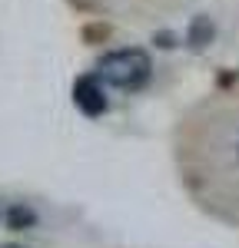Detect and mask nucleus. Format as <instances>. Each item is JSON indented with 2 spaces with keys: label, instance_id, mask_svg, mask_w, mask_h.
Returning a JSON list of instances; mask_svg holds the SVG:
<instances>
[{
  "label": "nucleus",
  "instance_id": "obj_3",
  "mask_svg": "<svg viewBox=\"0 0 239 248\" xmlns=\"http://www.w3.org/2000/svg\"><path fill=\"white\" fill-rule=\"evenodd\" d=\"M30 218H34V215H30L27 209H14V212H10V225H14V229H20V225H27Z\"/></svg>",
  "mask_w": 239,
  "mask_h": 248
},
{
  "label": "nucleus",
  "instance_id": "obj_2",
  "mask_svg": "<svg viewBox=\"0 0 239 248\" xmlns=\"http://www.w3.org/2000/svg\"><path fill=\"white\" fill-rule=\"evenodd\" d=\"M73 103H77V109H83L86 116H100L106 109V96H103V79L97 73H90V77H80L73 83Z\"/></svg>",
  "mask_w": 239,
  "mask_h": 248
},
{
  "label": "nucleus",
  "instance_id": "obj_1",
  "mask_svg": "<svg viewBox=\"0 0 239 248\" xmlns=\"http://www.w3.org/2000/svg\"><path fill=\"white\" fill-rule=\"evenodd\" d=\"M153 73V63L150 57L143 53V50H113V53H106V57L100 60L97 66V77L103 83H110V86H117V90H139L146 79Z\"/></svg>",
  "mask_w": 239,
  "mask_h": 248
}]
</instances>
